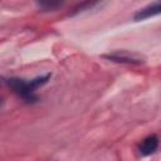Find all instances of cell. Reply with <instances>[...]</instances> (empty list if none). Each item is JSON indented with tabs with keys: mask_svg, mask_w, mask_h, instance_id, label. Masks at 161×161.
Wrapping results in <instances>:
<instances>
[{
	"mask_svg": "<svg viewBox=\"0 0 161 161\" xmlns=\"http://www.w3.org/2000/svg\"><path fill=\"white\" fill-rule=\"evenodd\" d=\"M52 74H44V75H40V77H36L29 82L24 80V79H20V78H10L6 80L8 86L13 89V92L19 96L21 99H24L25 102L28 103H34L38 101V97L35 96V91L44 86L49 79H50Z\"/></svg>",
	"mask_w": 161,
	"mask_h": 161,
	"instance_id": "obj_1",
	"label": "cell"
},
{
	"mask_svg": "<svg viewBox=\"0 0 161 161\" xmlns=\"http://www.w3.org/2000/svg\"><path fill=\"white\" fill-rule=\"evenodd\" d=\"M102 58L114 62V63H121V64H135L140 65L145 63V58L135 52H127V50H117L109 54H103Z\"/></svg>",
	"mask_w": 161,
	"mask_h": 161,
	"instance_id": "obj_2",
	"label": "cell"
},
{
	"mask_svg": "<svg viewBox=\"0 0 161 161\" xmlns=\"http://www.w3.org/2000/svg\"><path fill=\"white\" fill-rule=\"evenodd\" d=\"M157 147H158V137L156 135H150L140 142L138 152L141 156H150L156 152Z\"/></svg>",
	"mask_w": 161,
	"mask_h": 161,
	"instance_id": "obj_3",
	"label": "cell"
},
{
	"mask_svg": "<svg viewBox=\"0 0 161 161\" xmlns=\"http://www.w3.org/2000/svg\"><path fill=\"white\" fill-rule=\"evenodd\" d=\"M160 10H161V6H160V3L156 1L153 4H150L140 10H137L133 15V19L136 21H140V20H145V19H148V18H152L155 15H158L160 14Z\"/></svg>",
	"mask_w": 161,
	"mask_h": 161,
	"instance_id": "obj_4",
	"label": "cell"
},
{
	"mask_svg": "<svg viewBox=\"0 0 161 161\" xmlns=\"http://www.w3.org/2000/svg\"><path fill=\"white\" fill-rule=\"evenodd\" d=\"M38 8L43 11H54L58 8L63 5V3H49V1H43V3H36Z\"/></svg>",
	"mask_w": 161,
	"mask_h": 161,
	"instance_id": "obj_5",
	"label": "cell"
}]
</instances>
